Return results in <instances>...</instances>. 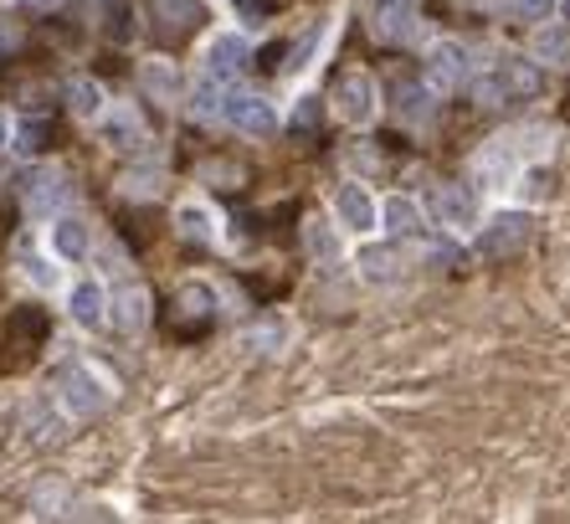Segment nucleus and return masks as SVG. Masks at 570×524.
I'll list each match as a JSON object with an SVG mask.
<instances>
[{
	"mask_svg": "<svg viewBox=\"0 0 570 524\" xmlns=\"http://www.w3.org/2000/svg\"><path fill=\"white\" fill-rule=\"evenodd\" d=\"M144 314H150V308H144V293H139V288H124V293L114 299V319L124 324V329H139Z\"/></svg>",
	"mask_w": 570,
	"mask_h": 524,
	"instance_id": "f3484780",
	"label": "nucleus"
},
{
	"mask_svg": "<svg viewBox=\"0 0 570 524\" xmlns=\"http://www.w3.org/2000/svg\"><path fill=\"white\" fill-rule=\"evenodd\" d=\"M26 272H32V278H36V283H42V288H51V283H57V272L47 268V257H42V253H26Z\"/></svg>",
	"mask_w": 570,
	"mask_h": 524,
	"instance_id": "a211bd4d",
	"label": "nucleus"
},
{
	"mask_svg": "<svg viewBox=\"0 0 570 524\" xmlns=\"http://www.w3.org/2000/svg\"><path fill=\"white\" fill-rule=\"evenodd\" d=\"M539 88V72L535 62H524V57H514V51H503V57H493V68L478 78V93H484L488 103H520V98H535Z\"/></svg>",
	"mask_w": 570,
	"mask_h": 524,
	"instance_id": "f257e3e1",
	"label": "nucleus"
},
{
	"mask_svg": "<svg viewBox=\"0 0 570 524\" xmlns=\"http://www.w3.org/2000/svg\"><path fill=\"white\" fill-rule=\"evenodd\" d=\"M442 206H447V217H453V221H468L473 217L468 196H457V190H447V201H442Z\"/></svg>",
	"mask_w": 570,
	"mask_h": 524,
	"instance_id": "4be33fe9",
	"label": "nucleus"
},
{
	"mask_svg": "<svg viewBox=\"0 0 570 524\" xmlns=\"http://www.w3.org/2000/svg\"><path fill=\"white\" fill-rule=\"evenodd\" d=\"M499 16H514V21H550L555 16V0H499Z\"/></svg>",
	"mask_w": 570,
	"mask_h": 524,
	"instance_id": "dca6fc26",
	"label": "nucleus"
},
{
	"mask_svg": "<svg viewBox=\"0 0 570 524\" xmlns=\"http://www.w3.org/2000/svg\"><path fill=\"white\" fill-rule=\"evenodd\" d=\"M381 108V93H375V78L370 72H345L339 78V119L345 124H370Z\"/></svg>",
	"mask_w": 570,
	"mask_h": 524,
	"instance_id": "7ed1b4c3",
	"label": "nucleus"
},
{
	"mask_svg": "<svg viewBox=\"0 0 570 524\" xmlns=\"http://www.w3.org/2000/svg\"><path fill=\"white\" fill-rule=\"evenodd\" d=\"M535 57H545V62H570V32H566V26H555V21H539Z\"/></svg>",
	"mask_w": 570,
	"mask_h": 524,
	"instance_id": "ddd939ff",
	"label": "nucleus"
},
{
	"mask_svg": "<svg viewBox=\"0 0 570 524\" xmlns=\"http://www.w3.org/2000/svg\"><path fill=\"white\" fill-rule=\"evenodd\" d=\"M68 103H72V114H78V119H98V114H103V88L93 83V78H72Z\"/></svg>",
	"mask_w": 570,
	"mask_h": 524,
	"instance_id": "4468645a",
	"label": "nucleus"
},
{
	"mask_svg": "<svg viewBox=\"0 0 570 524\" xmlns=\"http://www.w3.org/2000/svg\"><path fill=\"white\" fill-rule=\"evenodd\" d=\"M5 144H11V114L0 108V150H5Z\"/></svg>",
	"mask_w": 570,
	"mask_h": 524,
	"instance_id": "5701e85b",
	"label": "nucleus"
},
{
	"mask_svg": "<svg viewBox=\"0 0 570 524\" xmlns=\"http://www.w3.org/2000/svg\"><path fill=\"white\" fill-rule=\"evenodd\" d=\"M386 221H391V226H411V201H402V196L386 201Z\"/></svg>",
	"mask_w": 570,
	"mask_h": 524,
	"instance_id": "412c9836",
	"label": "nucleus"
},
{
	"mask_svg": "<svg viewBox=\"0 0 570 524\" xmlns=\"http://www.w3.org/2000/svg\"><path fill=\"white\" fill-rule=\"evenodd\" d=\"M160 5H165V16L175 21V26H185V21L196 16V0H160Z\"/></svg>",
	"mask_w": 570,
	"mask_h": 524,
	"instance_id": "6ab92c4d",
	"label": "nucleus"
},
{
	"mask_svg": "<svg viewBox=\"0 0 570 524\" xmlns=\"http://www.w3.org/2000/svg\"><path fill=\"white\" fill-rule=\"evenodd\" d=\"M221 114H226V124H236L242 135H272V124H278L268 98H257V93H226V98H221Z\"/></svg>",
	"mask_w": 570,
	"mask_h": 524,
	"instance_id": "20e7f679",
	"label": "nucleus"
},
{
	"mask_svg": "<svg viewBox=\"0 0 570 524\" xmlns=\"http://www.w3.org/2000/svg\"><path fill=\"white\" fill-rule=\"evenodd\" d=\"M51 247H57V257H68V263H78V257L88 253V221L62 217L57 226H51Z\"/></svg>",
	"mask_w": 570,
	"mask_h": 524,
	"instance_id": "9b49d317",
	"label": "nucleus"
},
{
	"mask_svg": "<svg viewBox=\"0 0 570 524\" xmlns=\"http://www.w3.org/2000/svg\"><path fill=\"white\" fill-rule=\"evenodd\" d=\"M62 401H68L78 417H88V411H98V406L108 401V386H103L93 371H83V365H78V371L62 381Z\"/></svg>",
	"mask_w": 570,
	"mask_h": 524,
	"instance_id": "423d86ee",
	"label": "nucleus"
},
{
	"mask_svg": "<svg viewBox=\"0 0 570 524\" xmlns=\"http://www.w3.org/2000/svg\"><path fill=\"white\" fill-rule=\"evenodd\" d=\"M175 226L196 242H217V217H211V206H201V201H185L181 211H175Z\"/></svg>",
	"mask_w": 570,
	"mask_h": 524,
	"instance_id": "f8f14e48",
	"label": "nucleus"
},
{
	"mask_svg": "<svg viewBox=\"0 0 570 524\" xmlns=\"http://www.w3.org/2000/svg\"><path fill=\"white\" fill-rule=\"evenodd\" d=\"M103 304H108V299H103L98 283H78V288L68 293V314L83 324V329H98V324H103V314H108Z\"/></svg>",
	"mask_w": 570,
	"mask_h": 524,
	"instance_id": "6e6552de",
	"label": "nucleus"
},
{
	"mask_svg": "<svg viewBox=\"0 0 570 524\" xmlns=\"http://www.w3.org/2000/svg\"><path fill=\"white\" fill-rule=\"evenodd\" d=\"M103 139H108L114 150H135L139 139H144V124L135 119V108H114V114L103 119Z\"/></svg>",
	"mask_w": 570,
	"mask_h": 524,
	"instance_id": "9d476101",
	"label": "nucleus"
},
{
	"mask_svg": "<svg viewBox=\"0 0 570 524\" xmlns=\"http://www.w3.org/2000/svg\"><path fill=\"white\" fill-rule=\"evenodd\" d=\"M21 5H32V11H51L57 0H21Z\"/></svg>",
	"mask_w": 570,
	"mask_h": 524,
	"instance_id": "b1692460",
	"label": "nucleus"
},
{
	"mask_svg": "<svg viewBox=\"0 0 570 524\" xmlns=\"http://www.w3.org/2000/svg\"><path fill=\"white\" fill-rule=\"evenodd\" d=\"M68 196V181H62V170H36L32 181H26V206H32V217H51L57 206Z\"/></svg>",
	"mask_w": 570,
	"mask_h": 524,
	"instance_id": "0eeeda50",
	"label": "nucleus"
},
{
	"mask_svg": "<svg viewBox=\"0 0 570 524\" xmlns=\"http://www.w3.org/2000/svg\"><path fill=\"white\" fill-rule=\"evenodd\" d=\"M309 247H314L319 257L335 253V237H329V226H319V221H314V226H309Z\"/></svg>",
	"mask_w": 570,
	"mask_h": 524,
	"instance_id": "aec40b11",
	"label": "nucleus"
},
{
	"mask_svg": "<svg viewBox=\"0 0 570 524\" xmlns=\"http://www.w3.org/2000/svg\"><path fill=\"white\" fill-rule=\"evenodd\" d=\"M339 217L350 221L354 232H365L370 221H375V206H370V196L360 186H345V190H339Z\"/></svg>",
	"mask_w": 570,
	"mask_h": 524,
	"instance_id": "2eb2a0df",
	"label": "nucleus"
},
{
	"mask_svg": "<svg viewBox=\"0 0 570 524\" xmlns=\"http://www.w3.org/2000/svg\"><path fill=\"white\" fill-rule=\"evenodd\" d=\"M139 83L150 88V93H154L160 103H175V98H181V72L170 68L165 57H150V62L139 68Z\"/></svg>",
	"mask_w": 570,
	"mask_h": 524,
	"instance_id": "1a4fd4ad",
	"label": "nucleus"
},
{
	"mask_svg": "<svg viewBox=\"0 0 570 524\" xmlns=\"http://www.w3.org/2000/svg\"><path fill=\"white\" fill-rule=\"evenodd\" d=\"M375 5H411V0H375Z\"/></svg>",
	"mask_w": 570,
	"mask_h": 524,
	"instance_id": "393cba45",
	"label": "nucleus"
},
{
	"mask_svg": "<svg viewBox=\"0 0 570 524\" xmlns=\"http://www.w3.org/2000/svg\"><path fill=\"white\" fill-rule=\"evenodd\" d=\"M468 47L463 42H437L432 57H427V72H432V83L437 88H457L463 78H468Z\"/></svg>",
	"mask_w": 570,
	"mask_h": 524,
	"instance_id": "39448f33",
	"label": "nucleus"
},
{
	"mask_svg": "<svg viewBox=\"0 0 570 524\" xmlns=\"http://www.w3.org/2000/svg\"><path fill=\"white\" fill-rule=\"evenodd\" d=\"M247 51L252 42L242 32H217L211 42H206L201 51V72H206V83H226L232 72H242V62H247Z\"/></svg>",
	"mask_w": 570,
	"mask_h": 524,
	"instance_id": "f03ea898",
	"label": "nucleus"
}]
</instances>
